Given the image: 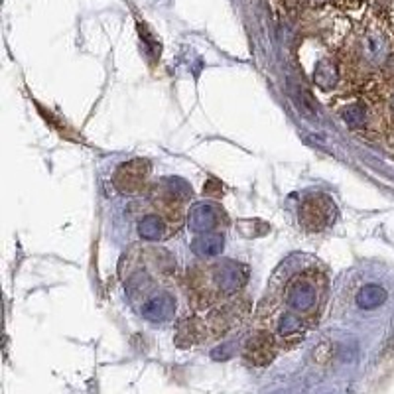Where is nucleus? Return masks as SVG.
Instances as JSON below:
<instances>
[{"label":"nucleus","mask_w":394,"mask_h":394,"mask_svg":"<svg viewBox=\"0 0 394 394\" xmlns=\"http://www.w3.org/2000/svg\"><path fill=\"white\" fill-rule=\"evenodd\" d=\"M331 209H333V203L327 197H310L308 201H304V207H301L304 225L313 231L329 225Z\"/></svg>","instance_id":"nucleus-1"},{"label":"nucleus","mask_w":394,"mask_h":394,"mask_svg":"<svg viewBox=\"0 0 394 394\" xmlns=\"http://www.w3.org/2000/svg\"><path fill=\"white\" fill-rule=\"evenodd\" d=\"M148 175V164L142 160H134V162L125 164L118 174H116V186L120 187L123 191H139L140 186H144Z\"/></svg>","instance_id":"nucleus-2"},{"label":"nucleus","mask_w":394,"mask_h":394,"mask_svg":"<svg viewBox=\"0 0 394 394\" xmlns=\"http://www.w3.org/2000/svg\"><path fill=\"white\" fill-rule=\"evenodd\" d=\"M313 304H315V290H313L312 282H306V280L294 282L288 290V306L292 310L300 315V313L310 312Z\"/></svg>","instance_id":"nucleus-3"},{"label":"nucleus","mask_w":394,"mask_h":394,"mask_svg":"<svg viewBox=\"0 0 394 394\" xmlns=\"http://www.w3.org/2000/svg\"><path fill=\"white\" fill-rule=\"evenodd\" d=\"M142 313L148 317V320H154V322H162V320H168L172 313H174V301L166 296H158V298H152L148 300L144 306H142Z\"/></svg>","instance_id":"nucleus-4"},{"label":"nucleus","mask_w":394,"mask_h":394,"mask_svg":"<svg viewBox=\"0 0 394 394\" xmlns=\"http://www.w3.org/2000/svg\"><path fill=\"white\" fill-rule=\"evenodd\" d=\"M189 225L196 231H207L211 227L217 225V211L211 205H197L191 213H189Z\"/></svg>","instance_id":"nucleus-5"},{"label":"nucleus","mask_w":394,"mask_h":394,"mask_svg":"<svg viewBox=\"0 0 394 394\" xmlns=\"http://www.w3.org/2000/svg\"><path fill=\"white\" fill-rule=\"evenodd\" d=\"M251 357L256 361V365H265L268 361L272 359V345H270V337L268 336H260L256 337L255 341L249 343V349Z\"/></svg>","instance_id":"nucleus-6"},{"label":"nucleus","mask_w":394,"mask_h":394,"mask_svg":"<svg viewBox=\"0 0 394 394\" xmlns=\"http://www.w3.org/2000/svg\"><path fill=\"white\" fill-rule=\"evenodd\" d=\"M386 300V292L381 286H365L357 296V304L365 310H372Z\"/></svg>","instance_id":"nucleus-7"},{"label":"nucleus","mask_w":394,"mask_h":394,"mask_svg":"<svg viewBox=\"0 0 394 394\" xmlns=\"http://www.w3.org/2000/svg\"><path fill=\"white\" fill-rule=\"evenodd\" d=\"M221 249H223V239L219 235H207V237H199L194 241V251L197 255L213 256L221 253Z\"/></svg>","instance_id":"nucleus-8"},{"label":"nucleus","mask_w":394,"mask_h":394,"mask_svg":"<svg viewBox=\"0 0 394 394\" xmlns=\"http://www.w3.org/2000/svg\"><path fill=\"white\" fill-rule=\"evenodd\" d=\"M139 231L144 239H160L164 235L162 221L156 219V217H146V219L140 223Z\"/></svg>","instance_id":"nucleus-9"}]
</instances>
